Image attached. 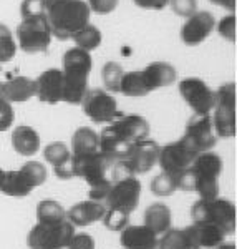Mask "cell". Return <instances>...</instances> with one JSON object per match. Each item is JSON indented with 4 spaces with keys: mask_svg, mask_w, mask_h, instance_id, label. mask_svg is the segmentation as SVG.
<instances>
[{
    "mask_svg": "<svg viewBox=\"0 0 237 249\" xmlns=\"http://www.w3.org/2000/svg\"><path fill=\"white\" fill-rule=\"evenodd\" d=\"M150 123L141 115H121L103 128L100 138V151L110 160L118 161L130 153L138 142L148 138Z\"/></svg>",
    "mask_w": 237,
    "mask_h": 249,
    "instance_id": "obj_1",
    "label": "cell"
},
{
    "mask_svg": "<svg viewBox=\"0 0 237 249\" xmlns=\"http://www.w3.org/2000/svg\"><path fill=\"white\" fill-rule=\"evenodd\" d=\"M222 173V158L206 151L194 158L189 170L178 181V190L196 191L201 199H212L219 196V176Z\"/></svg>",
    "mask_w": 237,
    "mask_h": 249,
    "instance_id": "obj_2",
    "label": "cell"
},
{
    "mask_svg": "<svg viewBox=\"0 0 237 249\" xmlns=\"http://www.w3.org/2000/svg\"><path fill=\"white\" fill-rule=\"evenodd\" d=\"M63 96L62 102L70 105H80L83 96L86 95L88 78L91 73L93 60L90 52L75 47L65 52L63 55Z\"/></svg>",
    "mask_w": 237,
    "mask_h": 249,
    "instance_id": "obj_3",
    "label": "cell"
},
{
    "mask_svg": "<svg viewBox=\"0 0 237 249\" xmlns=\"http://www.w3.org/2000/svg\"><path fill=\"white\" fill-rule=\"evenodd\" d=\"M90 7L85 0H47V20L51 35L68 40L90 22Z\"/></svg>",
    "mask_w": 237,
    "mask_h": 249,
    "instance_id": "obj_4",
    "label": "cell"
},
{
    "mask_svg": "<svg viewBox=\"0 0 237 249\" xmlns=\"http://www.w3.org/2000/svg\"><path fill=\"white\" fill-rule=\"evenodd\" d=\"M113 160H110L102 151H95L90 155L83 156H71V170H73V176L85 179L90 186V199L95 201H102L106 196L108 190L111 186V178L108 173L113 168Z\"/></svg>",
    "mask_w": 237,
    "mask_h": 249,
    "instance_id": "obj_5",
    "label": "cell"
},
{
    "mask_svg": "<svg viewBox=\"0 0 237 249\" xmlns=\"http://www.w3.org/2000/svg\"><path fill=\"white\" fill-rule=\"evenodd\" d=\"M192 223H207L219 228L224 236L236 231V206L226 198L199 199L191 208Z\"/></svg>",
    "mask_w": 237,
    "mask_h": 249,
    "instance_id": "obj_6",
    "label": "cell"
},
{
    "mask_svg": "<svg viewBox=\"0 0 237 249\" xmlns=\"http://www.w3.org/2000/svg\"><path fill=\"white\" fill-rule=\"evenodd\" d=\"M159 148L161 146L154 140L150 138H144L141 142H138L123 160H118V161L113 163L111 181L115 178H121V176L144 175V173L152 170V166L158 163Z\"/></svg>",
    "mask_w": 237,
    "mask_h": 249,
    "instance_id": "obj_7",
    "label": "cell"
},
{
    "mask_svg": "<svg viewBox=\"0 0 237 249\" xmlns=\"http://www.w3.org/2000/svg\"><path fill=\"white\" fill-rule=\"evenodd\" d=\"M45 181L47 168L40 161H27L20 170L5 171L3 181L0 184V191L7 196L23 198Z\"/></svg>",
    "mask_w": 237,
    "mask_h": 249,
    "instance_id": "obj_8",
    "label": "cell"
},
{
    "mask_svg": "<svg viewBox=\"0 0 237 249\" xmlns=\"http://www.w3.org/2000/svg\"><path fill=\"white\" fill-rule=\"evenodd\" d=\"M75 234V226L68 219L58 223H37L27 236L29 249H67Z\"/></svg>",
    "mask_w": 237,
    "mask_h": 249,
    "instance_id": "obj_9",
    "label": "cell"
},
{
    "mask_svg": "<svg viewBox=\"0 0 237 249\" xmlns=\"http://www.w3.org/2000/svg\"><path fill=\"white\" fill-rule=\"evenodd\" d=\"M141 196V183L136 176H121L111 181L103 204L108 211L130 214L136 210Z\"/></svg>",
    "mask_w": 237,
    "mask_h": 249,
    "instance_id": "obj_10",
    "label": "cell"
},
{
    "mask_svg": "<svg viewBox=\"0 0 237 249\" xmlns=\"http://www.w3.org/2000/svg\"><path fill=\"white\" fill-rule=\"evenodd\" d=\"M214 115L212 126L219 138H232L236 136V83H224L216 91V102L212 108Z\"/></svg>",
    "mask_w": 237,
    "mask_h": 249,
    "instance_id": "obj_11",
    "label": "cell"
},
{
    "mask_svg": "<svg viewBox=\"0 0 237 249\" xmlns=\"http://www.w3.org/2000/svg\"><path fill=\"white\" fill-rule=\"evenodd\" d=\"M17 43L25 53H45L51 42V30L47 15L22 18L17 27Z\"/></svg>",
    "mask_w": 237,
    "mask_h": 249,
    "instance_id": "obj_12",
    "label": "cell"
},
{
    "mask_svg": "<svg viewBox=\"0 0 237 249\" xmlns=\"http://www.w3.org/2000/svg\"><path fill=\"white\" fill-rule=\"evenodd\" d=\"M196 156L198 155L183 140H178V142L168 143L166 146L159 148L158 163L161 166L163 173H166V175L174 178L176 186H178L179 178L189 170V166L194 161Z\"/></svg>",
    "mask_w": 237,
    "mask_h": 249,
    "instance_id": "obj_13",
    "label": "cell"
},
{
    "mask_svg": "<svg viewBox=\"0 0 237 249\" xmlns=\"http://www.w3.org/2000/svg\"><path fill=\"white\" fill-rule=\"evenodd\" d=\"M80 105L83 108V113L95 123H111L123 115L118 110L115 96L100 88L88 90Z\"/></svg>",
    "mask_w": 237,
    "mask_h": 249,
    "instance_id": "obj_14",
    "label": "cell"
},
{
    "mask_svg": "<svg viewBox=\"0 0 237 249\" xmlns=\"http://www.w3.org/2000/svg\"><path fill=\"white\" fill-rule=\"evenodd\" d=\"M184 143L194 151L196 155L211 151L216 146L218 136L214 133L211 115H192L186 124L183 138Z\"/></svg>",
    "mask_w": 237,
    "mask_h": 249,
    "instance_id": "obj_15",
    "label": "cell"
},
{
    "mask_svg": "<svg viewBox=\"0 0 237 249\" xmlns=\"http://www.w3.org/2000/svg\"><path fill=\"white\" fill-rule=\"evenodd\" d=\"M179 93L194 115H211L216 102V91L204 80L196 77L181 80Z\"/></svg>",
    "mask_w": 237,
    "mask_h": 249,
    "instance_id": "obj_16",
    "label": "cell"
},
{
    "mask_svg": "<svg viewBox=\"0 0 237 249\" xmlns=\"http://www.w3.org/2000/svg\"><path fill=\"white\" fill-rule=\"evenodd\" d=\"M216 29V18L211 12L201 10L192 14L191 17L184 22V25L181 27V40L184 45L187 47H196L199 43H203L209 35Z\"/></svg>",
    "mask_w": 237,
    "mask_h": 249,
    "instance_id": "obj_17",
    "label": "cell"
},
{
    "mask_svg": "<svg viewBox=\"0 0 237 249\" xmlns=\"http://www.w3.org/2000/svg\"><path fill=\"white\" fill-rule=\"evenodd\" d=\"M35 96L42 103L48 105H57L62 102L63 96V73L58 68H50L45 70L40 77L35 80Z\"/></svg>",
    "mask_w": 237,
    "mask_h": 249,
    "instance_id": "obj_18",
    "label": "cell"
},
{
    "mask_svg": "<svg viewBox=\"0 0 237 249\" xmlns=\"http://www.w3.org/2000/svg\"><path fill=\"white\" fill-rule=\"evenodd\" d=\"M43 156L48 163L53 166V171L60 179L73 178V170H71V151L65 143L53 142L47 144L43 150Z\"/></svg>",
    "mask_w": 237,
    "mask_h": 249,
    "instance_id": "obj_19",
    "label": "cell"
},
{
    "mask_svg": "<svg viewBox=\"0 0 237 249\" xmlns=\"http://www.w3.org/2000/svg\"><path fill=\"white\" fill-rule=\"evenodd\" d=\"M104 211H106V208H104L102 201L86 199V201H80L73 204L67 211V219L73 226H90V224L96 223V221L103 219Z\"/></svg>",
    "mask_w": 237,
    "mask_h": 249,
    "instance_id": "obj_20",
    "label": "cell"
},
{
    "mask_svg": "<svg viewBox=\"0 0 237 249\" xmlns=\"http://www.w3.org/2000/svg\"><path fill=\"white\" fill-rule=\"evenodd\" d=\"M119 232H121L119 243L123 249H156V244H158V236L144 224L143 226L128 224Z\"/></svg>",
    "mask_w": 237,
    "mask_h": 249,
    "instance_id": "obj_21",
    "label": "cell"
},
{
    "mask_svg": "<svg viewBox=\"0 0 237 249\" xmlns=\"http://www.w3.org/2000/svg\"><path fill=\"white\" fill-rule=\"evenodd\" d=\"M35 80L29 77H12L2 83V98L9 103H25L35 96Z\"/></svg>",
    "mask_w": 237,
    "mask_h": 249,
    "instance_id": "obj_22",
    "label": "cell"
},
{
    "mask_svg": "<svg viewBox=\"0 0 237 249\" xmlns=\"http://www.w3.org/2000/svg\"><path fill=\"white\" fill-rule=\"evenodd\" d=\"M186 230L196 249H216L220 243H224V238H226L219 228L207 223H192Z\"/></svg>",
    "mask_w": 237,
    "mask_h": 249,
    "instance_id": "obj_23",
    "label": "cell"
},
{
    "mask_svg": "<svg viewBox=\"0 0 237 249\" xmlns=\"http://www.w3.org/2000/svg\"><path fill=\"white\" fill-rule=\"evenodd\" d=\"M141 73L150 91L169 87L176 82V68L166 62H152L144 70H141Z\"/></svg>",
    "mask_w": 237,
    "mask_h": 249,
    "instance_id": "obj_24",
    "label": "cell"
},
{
    "mask_svg": "<svg viewBox=\"0 0 237 249\" xmlns=\"http://www.w3.org/2000/svg\"><path fill=\"white\" fill-rule=\"evenodd\" d=\"M12 146L18 155L34 156L40 150V136L37 130L27 124L17 126L12 133Z\"/></svg>",
    "mask_w": 237,
    "mask_h": 249,
    "instance_id": "obj_25",
    "label": "cell"
},
{
    "mask_svg": "<svg viewBox=\"0 0 237 249\" xmlns=\"http://www.w3.org/2000/svg\"><path fill=\"white\" fill-rule=\"evenodd\" d=\"M171 210L164 203H152L144 211V226L150 228L156 236H161L171 228Z\"/></svg>",
    "mask_w": 237,
    "mask_h": 249,
    "instance_id": "obj_26",
    "label": "cell"
},
{
    "mask_svg": "<svg viewBox=\"0 0 237 249\" xmlns=\"http://www.w3.org/2000/svg\"><path fill=\"white\" fill-rule=\"evenodd\" d=\"M100 150V138L93 128L80 126L71 136V156L90 155Z\"/></svg>",
    "mask_w": 237,
    "mask_h": 249,
    "instance_id": "obj_27",
    "label": "cell"
},
{
    "mask_svg": "<svg viewBox=\"0 0 237 249\" xmlns=\"http://www.w3.org/2000/svg\"><path fill=\"white\" fill-rule=\"evenodd\" d=\"M156 249H196L187 230L169 228L166 232L158 236Z\"/></svg>",
    "mask_w": 237,
    "mask_h": 249,
    "instance_id": "obj_28",
    "label": "cell"
},
{
    "mask_svg": "<svg viewBox=\"0 0 237 249\" xmlns=\"http://www.w3.org/2000/svg\"><path fill=\"white\" fill-rule=\"evenodd\" d=\"M119 93L124 96H146L151 93L148 88L141 70H133L123 73L121 82H119Z\"/></svg>",
    "mask_w": 237,
    "mask_h": 249,
    "instance_id": "obj_29",
    "label": "cell"
},
{
    "mask_svg": "<svg viewBox=\"0 0 237 249\" xmlns=\"http://www.w3.org/2000/svg\"><path fill=\"white\" fill-rule=\"evenodd\" d=\"M67 219V211L55 199H42L37 204V223H58Z\"/></svg>",
    "mask_w": 237,
    "mask_h": 249,
    "instance_id": "obj_30",
    "label": "cell"
},
{
    "mask_svg": "<svg viewBox=\"0 0 237 249\" xmlns=\"http://www.w3.org/2000/svg\"><path fill=\"white\" fill-rule=\"evenodd\" d=\"M71 38H73L76 47L86 52H91L102 45V32L95 25H90V23H86L78 32H75Z\"/></svg>",
    "mask_w": 237,
    "mask_h": 249,
    "instance_id": "obj_31",
    "label": "cell"
},
{
    "mask_svg": "<svg viewBox=\"0 0 237 249\" xmlns=\"http://www.w3.org/2000/svg\"><path fill=\"white\" fill-rule=\"evenodd\" d=\"M123 68L116 62H108L102 70V77L104 88L108 93H119V82L123 77Z\"/></svg>",
    "mask_w": 237,
    "mask_h": 249,
    "instance_id": "obj_32",
    "label": "cell"
},
{
    "mask_svg": "<svg viewBox=\"0 0 237 249\" xmlns=\"http://www.w3.org/2000/svg\"><path fill=\"white\" fill-rule=\"evenodd\" d=\"M17 42L14 34L3 23H0V63H7L17 53Z\"/></svg>",
    "mask_w": 237,
    "mask_h": 249,
    "instance_id": "obj_33",
    "label": "cell"
},
{
    "mask_svg": "<svg viewBox=\"0 0 237 249\" xmlns=\"http://www.w3.org/2000/svg\"><path fill=\"white\" fill-rule=\"evenodd\" d=\"M174 191H178L174 178L166 173H159L158 176H154L151 181V193L156 196H171Z\"/></svg>",
    "mask_w": 237,
    "mask_h": 249,
    "instance_id": "obj_34",
    "label": "cell"
},
{
    "mask_svg": "<svg viewBox=\"0 0 237 249\" xmlns=\"http://www.w3.org/2000/svg\"><path fill=\"white\" fill-rule=\"evenodd\" d=\"M103 223L106 226V230L110 231H121L123 228H126L130 224V214H123V213L116 211H104Z\"/></svg>",
    "mask_w": 237,
    "mask_h": 249,
    "instance_id": "obj_35",
    "label": "cell"
},
{
    "mask_svg": "<svg viewBox=\"0 0 237 249\" xmlns=\"http://www.w3.org/2000/svg\"><path fill=\"white\" fill-rule=\"evenodd\" d=\"M20 15L22 18L47 15V0H23L20 7Z\"/></svg>",
    "mask_w": 237,
    "mask_h": 249,
    "instance_id": "obj_36",
    "label": "cell"
},
{
    "mask_svg": "<svg viewBox=\"0 0 237 249\" xmlns=\"http://www.w3.org/2000/svg\"><path fill=\"white\" fill-rule=\"evenodd\" d=\"M216 29H218V34L224 40L234 43L236 42V15H234V12H232L231 15H226V17L220 18L218 22V25H216Z\"/></svg>",
    "mask_w": 237,
    "mask_h": 249,
    "instance_id": "obj_37",
    "label": "cell"
},
{
    "mask_svg": "<svg viewBox=\"0 0 237 249\" xmlns=\"http://www.w3.org/2000/svg\"><path fill=\"white\" fill-rule=\"evenodd\" d=\"M168 5H171L176 15L184 18L191 17L192 14L198 12V0H169Z\"/></svg>",
    "mask_w": 237,
    "mask_h": 249,
    "instance_id": "obj_38",
    "label": "cell"
},
{
    "mask_svg": "<svg viewBox=\"0 0 237 249\" xmlns=\"http://www.w3.org/2000/svg\"><path fill=\"white\" fill-rule=\"evenodd\" d=\"M14 120H15V113H14V108H12V103L0 98V131L9 130L12 123H14Z\"/></svg>",
    "mask_w": 237,
    "mask_h": 249,
    "instance_id": "obj_39",
    "label": "cell"
},
{
    "mask_svg": "<svg viewBox=\"0 0 237 249\" xmlns=\"http://www.w3.org/2000/svg\"><path fill=\"white\" fill-rule=\"evenodd\" d=\"M88 7H90V12L108 15L118 7V0H88Z\"/></svg>",
    "mask_w": 237,
    "mask_h": 249,
    "instance_id": "obj_40",
    "label": "cell"
},
{
    "mask_svg": "<svg viewBox=\"0 0 237 249\" xmlns=\"http://www.w3.org/2000/svg\"><path fill=\"white\" fill-rule=\"evenodd\" d=\"M67 249H95V239L86 232H80V234L75 232Z\"/></svg>",
    "mask_w": 237,
    "mask_h": 249,
    "instance_id": "obj_41",
    "label": "cell"
},
{
    "mask_svg": "<svg viewBox=\"0 0 237 249\" xmlns=\"http://www.w3.org/2000/svg\"><path fill=\"white\" fill-rule=\"evenodd\" d=\"M135 5H138L139 9L146 10H163L168 7L169 0H133Z\"/></svg>",
    "mask_w": 237,
    "mask_h": 249,
    "instance_id": "obj_42",
    "label": "cell"
},
{
    "mask_svg": "<svg viewBox=\"0 0 237 249\" xmlns=\"http://www.w3.org/2000/svg\"><path fill=\"white\" fill-rule=\"evenodd\" d=\"M211 2L214 3V5H220L231 12L236 10V0H211Z\"/></svg>",
    "mask_w": 237,
    "mask_h": 249,
    "instance_id": "obj_43",
    "label": "cell"
},
{
    "mask_svg": "<svg viewBox=\"0 0 237 249\" xmlns=\"http://www.w3.org/2000/svg\"><path fill=\"white\" fill-rule=\"evenodd\" d=\"M216 249H236V246H234V244H231V243H220Z\"/></svg>",
    "mask_w": 237,
    "mask_h": 249,
    "instance_id": "obj_44",
    "label": "cell"
},
{
    "mask_svg": "<svg viewBox=\"0 0 237 249\" xmlns=\"http://www.w3.org/2000/svg\"><path fill=\"white\" fill-rule=\"evenodd\" d=\"M3 176H5V171L0 168V184H2V181H3Z\"/></svg>",
    "mask_w": 237,
    "mask_h": 249,
    "instance_id": "obj_45",
    "label": "cell"
},
{
    "mask_svg": "<svg viewBox=\"0 0 237 249\" xmlns=\"http://www.w3.org/2000/svg\"><path fill=\"white\" fill-rule=\"evenodd\" d=\"M0 98H2V82H0Z\"/></svg>",
    "mask_w": 237,
    "mask_h": 249,
    "instance_id": "obj_46",
    "label": "cell"
}]
</instances>
